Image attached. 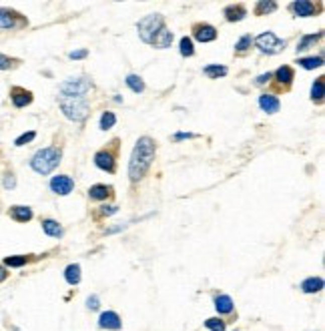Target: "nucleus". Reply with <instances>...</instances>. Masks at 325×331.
Returning a JSON list of instances; mask_svg holds the SVG:
<instances>
[{"mask_svg": "<svg viewBox=\"0 0 325 331\" xmlns=\"http://www.w3.org/2000/svg\"><path fill=\"white\" fill-rule=\"evenodd\" d=\"M155 153H157V145L151 137H141L137 141L131 161H129V179L133 183H139L147 175V171L155 161Z\"/></svg>", "mask_w": 325, "mask_h": 331, "instance_id": "obj_1", "label": "nucleus"}, {"mask_svg": "<svg viewBox=\"0 0 325 331\" xmlns=\"http://www.w3.org/2000/svg\"><path fill=\"white\" fill-rule=\"evenodd\" d=\"M60 157H62V153H60L58 147H46V149H40L32 155L30 167L38 175H50L56 167L60 165Z\"/></svg>", "mask_w": 325, "mask_h": 331, "instance_id": "obj_2", "label": "nucleus"}, {"mask_svg": "<svg viewBox=\"0 0 325 331\" xmlns=\"http://www.w3.org/2000/svg\"><path fill=\"white\" fill-rule=\"evenodd\" d=\"M137 28H139L141 40L147 42V44H153L155 38H157V34L165 28V18H162L159 12L149 14V16H145V18L137 24Z\"/></svg>", "mask_w": 325, "mask_h": 331, "instance_id": "obj_3", "label": "nucleus"}, {"mask_svg": "<svg viewBox=\"0 0 325 331\" xmlns=\"http://www.w3.org/2000/svg\"><path fill=\"white\" fill-rule=\"evenodd\" d=\"M60 109H62L64 117L74 123H83L91 111L85 99H72V97H60Z\"/></svg>", "mask_w": 325, "mask_h": 331, "instance_id": "obj_4", "label": "nucleus"}, {"mask_svg": "<svg viewBox=\"0 0 325 331\" xmlns=\"http://www.w3.org/2000/svg\"><path fill=\"white\" fill-rule=\"evenodd\" d=\"M93 89V82L87 76L80 78H68L60 85V97H72V99H85L87 93Z\"/></svg>", "mask_w": 325, "mask_h": 331, "instance_id": "obj_5", "label": "nucleus"}, {"mask_svg": "<svg viewBox=\"0 0 325 331\" xmlns=\"http://www.w3.org/2000/svg\"><path fill=\"white\" fill-rule=\"evenodd\" d=\"M253 42H255V46H257L263 54H277V52H281V50L287 46V40L277 38L273 32H263V34H259L257 38H253Z\"/></svg>", "mask_w": 325, "mask_h": 331, "instance_id": "obj_6", "label": "nucleus"}, {"mask_svg": "<svg viewBox=\"0 0 325 331\" xmlns=\"http://www.w3.org/2000/svg\"><path fill=\"white\" fill-rule=\"evenodd\" d=\"M289 10L295 14V16H317L321 10H323V4L321 2H311V0H297V2H291L289 4Z\"/></svg>", "mask_w": 325, "mask_h": 331, "instance_id": "obj_7", "label": "nucleus"}, {"mask_svg": "<svg viewBox=\"0 0 325 331\" xmlns=\"http://www.w3.org/2000/svg\"><path fill=\"white\" fill-rule=\"evenodd\" d=\"M24 24H28V20L22 18L18 12L0 8V28H4V30H12V28H18V26H24Z\"/></svg>", "mask_w": 325, "mask_h": 331, "instance_id": "obj_8", "label": "nucleus"}, {"mask_svg": "<svg viewBox=\"0 0 325 331\" xmlns=\"http://www.w3.org/2000/svg\"><path fill=\"white\" fill-rule=\"evenodd\" d=\"M217 28L213 24H207V22H197L193 24V36L199 40V42H213L217 38Z\"/></svg>", "mask_w": 325, "mask_h": 331, "instance_id": "obj_9", "label": "nucleus"}, {"mask_svg": "<svg viewBox=\"0 0 325 331\" xmlns=\"http://www.w3.org/2000/svg\"><path fill=\"white\" fill-rule=\"evenodd\" d=\"M74 189V181L68 175H56L50 179V191L56 195H68Z\"/></svg>", "mask_w": 325, "mask_h": 331, "instance_id": "obj_10", "label": "nucleus"}, {"mask_svg": "<svg viewBox=\"0 0 325 331\" xmlns=\"http://www.w3.org/2000/svg\"><path fill=\"white\" fill-rule=\"evenodd\" d=\"M10 99H12V105L16 109H24L32 103V93L26 91V89H20V87H12L10 89Z\"/></svg>", "mask_w": 325, "mask_h": 331, "instance_id": "obj_11", "label": "nucleus"}, {"mask_svg": "<svg viewBox=\"0 0 325 331\" xmlns=\"http://www.w3.org/2000/svg\"><path fill=\"white\" fill-rule=\"evenodd\" d=\"M95 165L103 169V171H107V173H115L117 161H115V155L111 151H99L95 155Z\"/></svg>", "mask_w": 325, "mask_h": 331, "instance_id": "obj_12", "label": "nucleus"}, {"mask_svg": "<svg viewBox=\"0 0 325 331\" xmlns=\"http://www.w3.org/2000/svg\"><path fill=\"white\" fill-rule=\"evenodd\" d=\"M8 215H10V219H14L16 223H28V221L32 219L34 213H32V209L26 207V205H14V207H10Z\"/></svg>", "mask_w": 325, "mask_h": 331, "instance_id": "obj_13", "label": "nucleus"}, {"mask_svg": "<svg viewBox=\"0 0 325 331\" xmlns=\"http://www.w3.org/2000/svg\"><path fill=\"white\" fill-rule=\"evenodd\" d=\"M99 327L103 329H121V317L115 311H105L99 317Z\"/></svg>", "mask_w": 325, "mask_h": 331, "instance_id": "obj_14", "label": "nucleus"}, {"mask_svg": "<svg viewBox=\"0 0 325 331\" xmlns=\"http://www.w3.org/2000/svg\"><path fill=\"white\" fill-rule=\"evenodd\" d=\"M259 107H261L265 113L273 115V113H277V111H279L281 103H279V99H277V97H273V95H261V97H259Z\"/></svg>", "mask_w": 325, "mask_h": 331, "instance_id": "obj_15", "label": "nucleus"}, {"mask_svg": "<svg viewBox=\"0 0 325 331\" xmlns=\"http://www.w3.org/2000/svg\"><path fill=\"white\" fill-rule=\"evenodd\" d=\"M245 14H247V8L243 4H231L225 8V18L229 22H239L245 18Z\"/></svg>", "mask_w": 325, "mask_h": 331, "instance_id": "obj_16", "label": "nucleus"}, {"mask_svg": "<svg viewBox=\"0 0 325 331\" xmlns=\"http://www.w3.org/2000/svg\"><path fill=\"white\" fill-rule=\"evenodd\" d=\"M113 195V187H107V185H93L89 189V197L93 201H105Z\"/></svg>", "mask_w": 325, "mask_h": 331, "instance_id": "obj_17", "label": "nucleus"}, {"mask_svg": "<svg viewBox=\"0 0 325 331\" xmlns=\"http://www.w3.org/2000/svg\"><path fill=\"white\" fill-rule=\"evenodd\" d=\"M275 78H277V82L279 85H285V87H289L291 85V80L295 78V72H293V68L291 66H279L277 70H275Z\"/></svg>", "mask_w": 325, "mask_h": 331, "instance_id": "obj_18", "label": "nucleus"}, {"mask_svg": "<svg viewBox=\"0 0 325 331\" xmlns=\"http://www.w3.org/2000/svg\"><path fill=\"white\" fill-rule=\"evenodd\" d=\"M42 229H44V233L48 235V237H62V227H60V223L58 221H54V219H42Z\"/></svg>", "mask_w": 325, "mask_h": 331, "instance_id": "obj_19", "label": "nucleus"}, {"mask_svg": "<svg viewBox=\"0 0 325 331\" xmlns=\"http://www.w3.org/2000/svg\"><path fill=\"white\" fill-rule=\"evenodd\" d=\"M323 95H325V76H319L313 82V87H311V101L317 103V105H321L323 103Z\"/></svg>", "mask_w": 325, "mask_h": 331, "instance_id": "obj_20", "label": "nucleus"}, {"mask_svg": "<svg viewBox=\"0 0 325 331\" xmlns=\"http://www.w3.org/2000/svg\"><path fill=\"white\" fill-rule=\"evenodd\" d=\"M64 279H66L68 285H78L80 283V265L78 263L68 265L66 271H64Z\"/></svg>", "mask_w": 325, "mask_h": 331, "instance_id": "obj_21", "label": "nucleus"}, {"mask_svg": "<svg viewBox=\"0 0 325 331\" xmlns=\"http://www.w3.org/2000/svg\"><path fill=\"white\" fill-rule=\"evenodd\" d=\"M301 289H303V293H317L323 289V279L321 277H309L301 283Z\"/></svg>", "mask_w": 325, "mask_h": 331, "instance_id": "obj_22", "label": "nucleus"}, {"mask_svg": "<svg viewBox=\"0 0 325 331\" xmlns=\"http://www.w3.org/2000/svg\"><path fill=\"white\" fill-rule=\"evenodd\" d=\"M215 309H217L221 315L231 313V311H233V299H231L229 295H219V297L215 299Z\"/></svg>", "mask_w": 325, "mask_h": 331, "instance_id": "obj_23", "label": "nucleus"}, {"mask_svg": "<svg viewBox=\"0 0 325 331\" xmlns=\"http://www.w3.org/2000/svg\"><path fill=\"white\" fill-rule=\"evenodd\" d=\"M171 44H173V32H171V30L165 26L161 32L157 34V38H155L153 46H155V48H169Z\"/></svg>", "mask_w": 325, "mask_h": 331, "instance_id": "obj_24", "label": "nucleus"}, {"mask_svg": "<svg viewBox=\"0 0 325 331\" xmlns=\"http://www.w3.org/2000/svg\"><path fill=\"white\" fill-rule=\"evenodd\" d=\"M321 36H323L321 32H317V34H305V36H301V40H299V44H297V52L309 50L311 46H315V42H317Z\"/></svg>", "mask_w": 325, "mask_h": 331, "instance_id": "obj_25", "label": "nucleus"}, {"mask_svg": "<svg viewBox=\"0 0 325 331\" xmlns=\"http://www.w3.org/2000/svg\"><path fill=\"white\" fill-rule=\"evenodd\" d=\"M277 10V2H267V0H261V2H257L255 4V14L257 16H265V14H271V12H275Z\"/></svg>", "mask_w": 325, "mask_h": 331, "instance_id": "obj_26", "label": "nucleus"}, {"mask_svg": "<svg viewBox=\"0 0 325 331\" xmlns=\"http://www.w3.org/2000/svg\"><path fill=\"white\" fill-rule=\"evenodd\" d=\"M203 72L209 76V78H219V76H225L227 74V66H221V64H207L203 68Z\"/></svg>", "mask_w": 325, "mask_h": 331, "instance_id": "obj_27", "label": "nucleus"}, {"mask_svg": "<svg viewBox=\"0 0 325 331\" xmlns=\"http://www.w3.org/2000/svg\"><path fill=\"white\" fill-rule=\"evenodd\" d=\"M299 66H303L305 70H313L323 66V58L321 56H309V58H299Z\"/></svg>", "mask_w": 325, "mask_h": 331, "instance_id": "obj_28", "label": "nucleus"}, {"mask_svg": "<svg viewBox=\"0 0 325 331\" xmlns=\"http://www.w3.org/2000/svg\"><path fill=\"white\" fill-rule=\"evenodd\" d=\"M127 87L133 91V93H143L145 91V82L139 74H129L127 76Z\"/></svg>", "mask_w": 325, "mask_h": 331, "instance_id": "obj_29", "label": "nucleus"}, {"mask_svg": "<svg viewBox=\"0 0 325 331\" xmlns=\"http://www.w3.org/2000/svg\"><path fill=\"white\" fill-rule=\"evenodd\" d=\"M251 44H253V36H251V34H245V36H241L239 42L235 44V52H237V54H245V52L251 48Z\"/></svg>", "mask_w": 325, "mask_h": 331, "instance_id": "obj_30", "label": "nucleus"}, {"mask_svg": "<svg viewBox=\"0 0 325 331\" xmlns=\"http://www.w3.org/2000/svg\"><path fill=\"white\" fill-rule=\"evenodd\" d=\"M179 52L183 56H193L195 54V46H193V40L189 36H183L181 42H179Z\"/></svg>", "mask_w": 325, "mask_h": 331, "instance_id": "obj_31", "label": "nucleus"}, {"mask_svg": "<svg viewBox=\"0 0 325 331\" xmlns=\"http://www.w3.org/2000/svg\"><path fill=\"white\" fill-rule=\"evenodd\" d=\"M115 123H117V117H115V113H111V111H107V113H103V117H101V129L103 131H109V129H113L115 127Z\"/></svg>", "mask_w": 325, "mask_h": 331, "instance_id": "obj_32", "label": "nucleus"}, {"mask_svg": "<svg viewBox=\"0 0 325 331\" xmlns=\"http://www.w3.org/2000/svg\"><path fill=\"white\" fill-rule=\"evenodd\" d=\"M28 263V257L26 255H14V257H6L4 259V265L6 267H22Z\"/></svg>", "mask_w": 325, "mask_h": 331, "instance_id": "obj_33", "label": "nucleus"}, {"mask_svg": "<svg viewBox=\"0 0 325 331\" xmlns=\"http://www.w3.org/2000/svg\"><path fill=\"white\" fill-rule=\"evenodd\" d=\"M18 58H10V56H6V54H0V70H10V68H14V66H18Z\"/></svg>", "mask_w": 325, "mask_h": 331, "instance_id": "obj_34", "label": "nucleus"}, {"mask_svg": "<svg viewBox=\"0 0 325 331\" xmlns=\"http://www.w3.org/2000/svg\"><path fill=\"white\" fill-rule=\"evenodd\" d=\"M205 327L209 331H225V321L217 319V317H211V319L205 321Z\"/></svg>", "mask_w": 325, "mask_h": 331, "instance_id": "obj_35", "label": "nucleus"}, {"mask_svg": "<svg viewBox=\"0 0 325 331\" xmlns=\"http://www.w3.org/2000/svg\"><path fill=\"white\" fill-rule=\"evenodd\" d=\"M34 137H36V133H34V131H28V133H24L22 137H18V139L14 141V145H16V147H22V145L30 143V141H32Z\"/></svg>", "mask_w": 325, "mask_h": 331, "instance_id": "obj_36", "label": "nucleus"}, {"mask_svg": "<svg viewBox=\"0 0 325 331\" xmlns=\"http://www.w3.org/2000/svg\"><path fill=\"white\" fill-rule=\"evenodd\" d=\"M89 54V50L87 48H80V50H70L68 52V58H72V60H80V58H85Z\"/></svg>", "mask_w": 325, "mask_h": 331, "instance_id": "obj_37", "label": "nucleus"}, {"mask_svg": "<svg viewBox=\"0 0 325 331\" xmlns=\"http://www.w3.org/2000/svg\"><path fill=\"white\" fill-rule=\"evenodd\" d=\"M117 211H119L117 205H105V207L101 209V215H103V217H109V215H113V213H117Z\"/></svg>", "mask_w": 325, "mask_h": 331, "instance_id": "obj_38", "label": "nucleus"}, {"mask_svg": "<svg viewBox=\"0 0 325 331\" xmlns=\"http://www.w3.org/2000/svg\"><path fill=\"white\" fill-rule=\"evenodd\" d=\"M99 305H101V303H99V297H97V295H91V297L87 299V307H89V309H99Z\"/></svg>", "mask_w": 325, "mask_h": 331, "instance_id": "obj_39", "label": "nucleus"}, {"mask_svg": "<svg viewBox=\"0 0 325 331\" xmlns=\"http://www.w3.org/2000/svg\"><path fill=\"white\" fill-rule=\"evenodd\" d=\"M14 185H16V179H14L12 173H8V175L4 177V187H6V189H12Z\"/></svg>", "mask_w": 325, "mask_h": 331, "instance_id": "obj_40", "label": "nucleus"}, {"mask_svg": "<svg viewBox=\"0 0 325 331\" xmlns=\"http://www.w3.org/2000/svg\"><path fill=\"white\" fill-rule=\"evenodd\" d=\"M273 74L271 72H265V74H261V76H257V80H255V85H265V82H269V78H271Z\"/></svg>", "mask_w": 325, "mask_h": 331, "instance_id": "obj_41", "label": "nucleus"}, {"mask_svg": "<svg viewBox=\"0 0 325 331\" xmlns=\"http://www.w3.org/2000/svg\"><path fill=\"white\" fill-rule=\"evenodd\" d=\"M197 135H193V133H177L175 135V141H183V139H195Z\"/></svg>", "mask_w": 325, "mask_h": 331, "instance_id": "obj_42", "label": "nucleus"}, {"mask_svg": "<svg viewBox=\"0 0 325 331\" xmlns=\"http://www.w3.org/2000/svg\"><path fill=\"white\" fill-rule=\"evenodd\" d=\"M6 277H8V271H6V269H4L2 265H0V283H2V281H4Z\"/></svg>", "mask_w": 325, "mask_h": 331, "instance_id": "obj_43", "label": "nucleus"}]
</instances>
